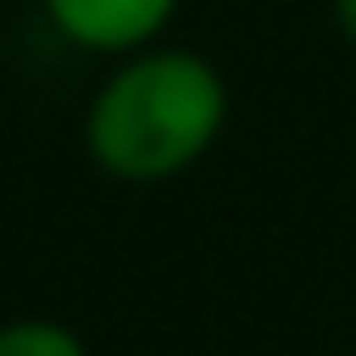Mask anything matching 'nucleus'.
<instances>
[{
    "instance_id": "f257e3e1",
    "label": "nucleus",
    "mask_w": 356,
    "mask_h": 356,
    "mask_svg": "<svg viewBox=\"0 0 356 356\" xmlns=\"http://www.w3.org/2000/svg\"><path fill=\"white\" fill-rule=\"evenodd\" d=\"M228 128L222 72L172 44L128 50L83 111V150L117 184H167L189 172Z\"/></svg>"
},
{
    "instance_id": "20e7f679",
    "label": "nucleus",
    "mask_w": 356,
    "mask_h": 356,
    "mask_svg": "<svg viewBox=\"0 0 356 356\" xmlns=\"http://www.w3.org/2000/svg\"><path fill=\"white\" fill-rule=\"evenodd\" d=\"M334 22H339V33H345V44L356 50V0H334Z\"/></svg>"
},
{
    "instance_id": "7ed1b4c3",
    "label": "nucleus",
    "mask_w": 356,
    "mask_h": 356,
    "mask_svg": "<svg viewBox=\"0 0 356 356\" xmlns=\"http://www.w3.org/2000/svg\"><path fill=\"white\" fill-rule=\"evenodd\" d=\"M0 356H89V345L56 317H11L0 323Z\"/></svg>"
},
{
    "instance_id": "f03ea898",
    "label": "nucleus",
    "mask_w": 356,
    "mask_h": 356,
    "mask_svg": "<svg viewBox=\"0 0 356 356\" xmlns=\"http://www.w3.org/2000/svg\"><path fill=\"white\" fill-rule=\"evenodd\" d=\"M50 28L95 56H128L167 33L178 0H44Z\"/></svg>"
}]
</instances>
